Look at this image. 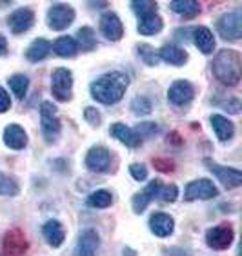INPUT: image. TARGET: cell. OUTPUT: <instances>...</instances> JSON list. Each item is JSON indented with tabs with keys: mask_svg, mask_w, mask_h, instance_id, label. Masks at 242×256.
Returning a JSON list of instances; mask_svg holds the SVG:
<instances>
[{
	"mask_svg": "<svg viewBox=\"0 0 242 256\" xmlns=\"http://www.w3.org/2000/svg\"><path fill=\"white\" fill-rule=\"evenodd\" d=\"M53 51L62 58H73L77 51H79V46H77V40L73 36H60V38L55 40V44L51 46Z\"/></svg>",
	"mask_w": 242,
	"mask_h": 256,
	"instance_id": "obj_25",
	"label": "cell"
},
{
	"mask_svg": "<svg viewBox=\"0 0 242 256\" xmlns=\"http://www.w3.org/2000/svg\"><path fill=\"white\" fill-rule=\"evenodd\" d=\"M217 194L218 189L207 178H198L195 182H189L186 191H184V198L188 202H193V200H209V198H215Z\"/></svg>",
	"mask_w": 242,
	"mask_h": 256,
	"instance_id": "obj_7",
	"label": "cell"
},
{
	"mask_svg": "<svg viewBox=\"0 0 242 256\" xmlns=\"http://www.w3.org/2000/svg\"><path fill=\"white\" fill-rule=\"evenodd\" d=\"M235 232H233L231 226H217L211 227L206 232V244L207 247H211L215 251H224L233 244Z\"/></svg>",
	"mask_w": 242,
	"mask_h": 256,
	"instance_id": "obj_8",
	"label": "cell"
},
{
	"mask_svg": "<svg viewBox=\"0 0 242 256\" xmlns=\"http://www.w3.org/2000/svg\"><path fill=\"white\" fill-rule=\"evenodd\" d=\"M75 20V10L68 4H53L48 10V26L53 31H64Z\"/></svg>",
	"mask_w": 242,
	"mask_h": 256,
	"instance_id": "obj_6",
	"label": "cell"
},
{
	"mask_svg": "<svg viewBox=\"0 0 242 256\" xmlns=\"http://www.w3.org/2000/svg\"><path fill=\"white\" fill-rule=\"evenodd\" d=\"M169 10L177 15L189 18V16H195L200 13V4L195 0H173V2H169Z\"/></svg>",
	"mask_w": 242,
	"mask_h": 256,
	"instance_id": "obj_26",
	"label": "cell"
},
{
	"mask_svg": "<svg viewBox=\"0 0 242 256\" xmlns=\"http://www.w3.org/2000/svg\"><path fill=\"white\" fill-rule=\"evenodd\" d=\"M153 164L157 166L160 171H173V164L171 162H164V160H153Z\"/></svg>",
	"mask_w": 242,
	"mask_h": 256,
	"instance_id": "obj_41",
	"label": "cell"
},
{
	"mask_svg": "<svg viewBox=\"0 0 242 256\" xmlns=\"http://www.w3.org/2000/svg\"><path fill=\"white\" fill-rule=\"evenodd\" d=\"M86 204H88V207H93V209H106L113 204V194L106 189H99V191L91 192L86 198Z\"/></svg>",
	"mask_w": 242,
	"mask_h": 256,
	"instance_id": "obj_28",
	"label": "cell"
},
{
	"mask_svg": "<svg viewBox=\"0 0 242 256\" xmlns=\"http://www.w3.org/2000/svg\"><path fill=\"white\" fill-rule=\"evenodd\" d=\"M224 109H227L229 113H233V114H237V113H240V100L237 98V96H231V98H227L226 102H222L220 104Z\"/></svg>",
	"mask_w": 242,
	"mask_h": 256,
	"instance_id": "obj_39",
	"label": "cell"
},
{
	"mask_svg": "<svg viewBox=\"0 0 242 256\" xmlns=\"http://www.w3.org/2000/svg\"><path fill=\"white\" fill-rule=\"evenodd\" d=\"M209 122H211L213 131H215V134H217V138L220 142H227V140L233 138V134H235V126H233V122H229L226 116H222V114H211Z\"/></svg>",
	"mask_w": 242,
	"mask_h": 256,
	"instance_id": "obj_21",
	"label": "cell"
},
{
	"mask_svg": "<svg viewBox=\"0 0 242 256\" xmlns=\"http://www.w3.org/2000/svg\"><path fill=\"white\" fill-rule=\"evenodd\" d=\"M84 116H86V120L91 124V126H99V124L102 122V116H100V113L95 108H86L84 109Z\"/></svg>",
	"mask_w": 242,
	"mask_h": 256,
	"instance_id": "obj_38",
	"label": "cell"
},
{
	"mask_svg": "<svg viewBox=\"0 0 242 256\" xmlns=\"http://www.w3.org/2000/svg\"><path fill=\"white\" fill-rule=\"evenodd\" d=\"M177 196H178V189H177V186H173V184L162 186L157 192V198L158 200H162V202H175Z\"/></svg>",
	"mask_w": 242,
	"mask_h": 256,
	"instance_id": "obj_35",
	"label": "cell"
},
{
	"mask_svg": "<svg viewBox=\"0 0 242 256\" xmlns=\"http://www.w3.org/2000/svg\"><path fill=\"white\" fill-rule=\"evenodd\" d=\"M128 88V74L120 73V71H111V73H106L95 80L91 88H89V91H91V96L97 102L104 104V106H113V104L122 100Z\"/></svg>",
	"mask_w": 242,
	"mask_h": 256,
	"instance_id": "obj_1",
	"label": "cell"
},
{
	"mask_svg": "<svg viewBox=\"0 0 242 256\" xmlns=\"http://www.w3.org/2000/svg\"><path fill=\"white\" fill-rule=\"evenodd\" d=\"M11 108V98L4 88H0V113H6Z\"/></svg>",
	"mask_w": 242,
	"mask_h": 256,
	"instance_id": "obj_40",
	"label": "cell"
},
{
	"mask_svg": "<svg viewBox=\"0 0 242 256\" xmlns=\"http://www.w3.org/2000/svg\"><path fill=\"white\" fill-rule=\"evenodd\" d=\"M42 234H44V238L51 247H60L62 242L66 240L64 227H62V224L59 220H48L44 224V227H42Z\"/></svg>",
	"mask_w": 242,
	"mask_h": 256,
	"instance_id": "obj_23",
	"label": "cell"
},
{
	"mask_svg": "<svg viewBox=\"0 0 242 256\" xmlns=\"http://www.w3.org/2000/svg\"><path fill=\"white\" fill-rule=\"evenodd\" d=\"M160 188H162V182H160V180H153V182H149L148 186H146V189H144L142 192H137V194L133 196V200H131L133 211L142 212L144 209L149 206V202L157 198V192Z\"/></svg>",
	"mask_w": 242,
	"mask_h": 256,
	"instance_id": "obj_15",
	"label": "cell"
},
{
	"mask_svg": "<svg viewBox=\"0 0 242 256\" xmlns=\"http://www.w3.org/2000/svg\"><path fill=\"white\" fill-rule=\"evenodd\" d=\"M193 44L197 46L200 53L204 54H211L213 50H215V38H213V33L204 26H198L193 30Z\"/></svg>",
	"mask_w": 242,
	"mask_h": 256,
	"instance_id": "obj_20",
	"label": "cell"
},
{
	"mask_svg": "<svg viewBox=\"0 0 242 256\" xmlns=\"http://www.w3.org/2000/svg\"><path fill=\"white\" fill-rule=\"evenodd\" d=\"M51 51V44L46 38H37L30 44V48L26 50V58L30 62H40L44 60Z\"/></svg>",
	"mask_w": 242,
	"mask_h": 256,
	"instance_id": "obj_24",
	"label": "cell"
},
{
	"mask_svg": "<svg viewBox=\"0 0 242 256\" xmlns=\"http://www.w3.org/2000/svg\"><path fill=\"white\" fill-rule=\"evenodd\" d=\"M204 164H206L207 168H209V171H211L213 174L226 186V188L233 189V188H238V186L242 184V172L238 171V169L218 166L217 162H213V160H209V158H206Z\"/></svg>",
	"mask_w": 242,
	"mask_h": 256,
	"instance_id": "obj_9",
	"label": "cell"
},
{
	"mask_svg": "<svg viewBox=\"0 0 242 256\" xmlns=\"http://www.w3.org/2000/svg\"><path fill=\"white\" fill-rule=\"evenodd\" d=\"M8 53V40H6L4 34H0V54Z\"/></svg>",
	"mask_w": 242,
	"mask_h": 256,
	"instance_id": "obj_42",
	"label": "cell"
},
{
	"mask_svg": "<svg viewBox=\"0 0 242 256\" xmlns=\"http://www.w3.org/2000/svg\"><path fill=\"white\" fill-rule=\"evenodd\" d=\"M211 71L218 82L224 86H237L240 82L242 64H240V54L235 50H222L218 51L213 58Z\"/></svg>",
	"mask_w": 242,
	"mask_h": 256,
	"instance_id": "obj_2",
	"label": "cell"
},
{
	"mask_svg": "<svg viewBox=\"0 0 242 256\" xmlns=\"http://www.w3.org/2000/svg\"><path fill=\"white\" fill-rule=\"evenodd\" d=\"M40 120L46 142H55L60 134V120L57 118V108L51 102L40 104Z\"/></svg>",
	"mask_w": 242,
	"mask_h": 256,
	"instance_id": "obj_5",
	"label": "cell"
},
{
	"mask_svg": "<svg viewBox=\"0 0 242 256\" xmlns=\"http://www.w3.org/2000/svg\"><path fill=\"white\" fill-rule=\"evenodd\" d=\"M217 31L224 40H238L242 36V13L233 10L217 20Z\"/></svg>",
	"mask_w": 242,
	"mask_h": 256,
	"instance_id": "obj_3",
	"label": "cell"
},
{
	"mask_svg": "<svg viewBox=\"0 0 242 256\" xmlns=\"http://www.w3.org/2000/svg\"><path fill=\"white\" fill-rule=\"evenodd\" d=\"M10 88L11 91L15 93L17 98H24L26 93H28V88H30V80H28V76L26 74H13L10 78Z\"/></svg>",
	"mask_w": 242,
	"mask_h": 256,
	"instance_id": "obj_30",
	"label": "cell"
},
{
	"mask_svg": "<svg viewBox=\"0 0 242 256\" xmlns=\"http://www.w3.org/2000/svg\"><path fill=\"white\" fill-rule=\"evenodd\" d=\"M4 144L11 149H24L28 146V134L19 124H10L4 129Z\"/></svg>",
	"mask_w": 242,
	"mask_h": 256,
	"instance_id": "obj_19",
	"label": "cell"
},
{
	"mask_svg": "<svg viewBox=\"0 0 242 256\" xmlns=\"http://www.w3.org/2000/svg\"><path fill=\"white\" fill-rule=\"evenodd\" d=\"M131 111L135 114H149L151 113V102L146 96H135L131 102Z\"/></svg>",
	"mask_w": 242,
	"mask_h": 256,
	"instance_id": "obj_34",
	"label": "cell"
},
{
	"mask_svg": "<svg viewBox=\"0 0 242 256\" xmlns=\"http://www.w3.org/2000/svg\"><path fill=\"white\" fill-rule=\"evenodd\" d=\"M86 166L95 172H104L111 168V153L104 146H95L86 154Z\"/></svg>",
	"mask_w": 242,
	"mask_h": 256,
	"instance_id": "obj_11",
	"label": "cell"
},
{
	"mask_svg": "<svg viewBox=\"0 0 242 256\" xmlns=\"http://www.w3.org/2000/svg\"><path fill=\"white\" fill-rule=\"evenodd\" d=\"M28 240L20 229H11L4 236V256H26Z\"/></svg>",
	"mask_w": 242,
	"mask_h": 256,
	"instance_id": "obj_12",
	"label": "cell"
},
{
	"mask_svg": "<svg viewBox=\"0 0 242 256\" xmlns=\"http://www.w3.org/2000/svg\"><path fill=\"white\" fill-rule=\"evenodd\" d=\"M99 234L93 229H88L80 234L77 249H75V256H95L97 249H99Z\"/></svg>",
	"mask_w": 242,
	"mask_h": 256,
	"instance_id": "obj_18",
	"label": "cell"
},
{
	"mask_svg": "<svg viewBox=\"0 0 242 256\" xmlns=\"http://www.w3.org/2000/svg\"><path fill=\"white\" fill-rule=\"evenodd\" d=\"M149 229H151V232H153L155 236L166 238L175 229V222H173V218L169 214H166V212H153L151 218H149Z\"/></svg>",
	"mask_w": 242,
	"mask_h": 256,
	"instance_id": "obj_16",
	"label": "cell"
},
{
	"mask_svg": "<svg viewBox=\"0 0 242 256\" xmlns=\"http://www.w3.org/2000/svg\"><path fill=\"white\" fill-rule=\"evenodd\" d=\"M109 133H111V136L120 140L124 146H128V148H138V146L142 144V138L135 133V129L128 128L126 124H120V122L113 124V126L109 128Z\"/></svg>",
	"mask_w": 242,
	"mask_h": 256,
	"instance_id": "obj_17",
	"label": "cell"
},
{
	"mask_svg": "<svg viewBox=\"0 0 242 256\" xmlns=\"http://www.w3.org/2000/svg\"><path fill=\"white\" fill-rule=\"evenodd\" d=\"M124 256H137V252H135L133 249H129V247H126V249H124Z\"/></svg>",
	"mask_w": 242,
	"mask_h": 256,
	"instance_id": "obj_43",
	"label": "cell"
},
{
	"mask_svg": "<svg viewBox=\"0 0 242 256\" xmlns=\"http://www.w3.org/2000/svg\"><path fill=\"white\" fill-rule=\"evenodd\" d=\"M158 58L171 66H184L188 62V53L175 44H166L158 51Z\"/></svg>",
	"mask_w": 242,
	"mask_h": 256,
	"instance_id": "obj_22",
	"label": "cell"
},
{
	"mask_svg": "<svg viewBox=\"0 0 242 256\" xmlns=\"http://www.w3.org/2000/svg\"><path fill=\"white\" fill-rule=\"evenodd\" d=\"M77 46H79L82 51H93L97 48V36H95V31L91 28H80L79 33H77Z\"/></svg>",
	"mask_w": 242,
	"mask_h": 256,
	"instance_id": "obj_29",
	"label": "cell"
},
{
	"mask_svg": "<svg viewBox=\"0 0 242 256\" xmlns=\"http://www.w3.org/2000/svg\"><path fill=\"white\" fill-rule=\"evenodd\" d=\"M131 10L138 18H144V16L157 13V2H153V0H133Z\"/></svg>",
	"mask_w": 242,
	"mask_h": 256,
	"instance_id": "obj_31",
	"label": "cell"
},
{
	"mask_svg": "<svg viewBox=\"0 0 242 256\" xmlns=\"http://www.w3.org/2000/svg\"><path fill=\"white\" fill-rule=\"evenodd\" d=\"M135 133H137L140 138H144V136H153V134L158 133V126H157V124H153V122L138 124L137 129H135Z\"/></svg>",
	"mask_w": 242,
	"mask_h": 256,
	"instance_id": "obj_36",
	"label": "cell"
},
{
	"mask_svg": "<svg viewBox=\"0 0 242 256\" xmlns=\"http://www.w3.org/2000/svg\"><path fill=\"white\" fill-rule=\"evenodd\" d=\"M35 24V13L31 8H20L15 10L8 16V26H10L11 33L22 34L26 31H30Z\"/></svg>",
	"mask_w": 242,
	"mask_h": 256,
	"instance_id": "obj_10",
	"label": "cell"
},
{
	"mask_svg": "<svg viewBox=\"0 0 242 256\" xmlns=\"http://www.w3.org/2000/svg\"><path fill=\"white\" fill-rule=\"evenodd\" d=\"M129 172H131V176L137 180V182H144L146 178H148V169L144 164H131L129 166Z\"/></svg>",
	"mask_w": 242,
	"mask_h": 256,
	"instance_id": "obj_37",
	"label": "cell"
},
{
	"mask_svg": "<svg viewBox=\"0 0 242 256\" xmlns=\"http://www.w3.org/2000/svg\"><path fill=\"white\" fill-rule=\"evenodd\" d=\"M100 31H102V34L108 40L117 42V40L122 38L124 26L119 16L115 15V13H111V11H108V13H104L102 18H100Z\"/></svg>",
	"mask_w": 242,
	"mask_h": 256,
	"instance_id": "obj_14",
	"label": "cell"
},
{
	"mask_svg": "<svg viewBox=\"0 0 242 256\" xmlns=\"http://www.w3.org/2000/svg\"><path fill=\"white\" fill-rule=\"evenodd\" d=\"M73 91V74L66 68L55 69L51 74V93L59 102H68Z\"/></svg>",
	"mask_w": 242,
	"mask_h": 256,
	"instance_id": "obj_4",
	"label": "cell"
},
{
	"mask_svg": "<svg viewBox=\"0 0 242 256\" xmlns=\"http://www.w3.org/2000/svg\"><path fill=\"white\" fill-rule=\"evenodd\" d=\"M19 184L15 178L8 176L4 172H0V194L2 196H17L19 194Z\"/></svg>",
	"mask_w": 242,
	"mask_h": 256,
	"instance_id": "obj_32",
	"label": "cell"
},
{
	"mask_svg": "<svg viewBox=\"0 0 242 256\" xmlns=\"http://www.w3.org/2000/svg\"><path fill=\"white\" fill-rule=\"evenodd\" d=\"M137 51H138V54H140V58H142L148 66H157L158 62H160V58H158V51H155L151 46H148V44L138 46Z\"/></svg>",
	"mask_w": 242,
	"mask_h": 256,
	"instance_id": "obj_33",
	"label": "cell"
},
{
	"mask_svg": "<svg viewBox=\"0 0 242 256\" xmlns=\"http://www.w3.org/2000/svg\"><path fill=\"white\" fill-rule=\"evenodd\" d=\"M195 96V88L189 84L188 80H177L175 84L169 88L168 98L175 106H186L189 104Z\"/></svg>",
	"mask_w": 242,
	"mask_h": 256,
	"instance_id": "obj_13",
	"label": "cell"
},
{
	"mask_svg": "<svg viewBox=\"0 0 242 256\" xmlns=\"http://www.w3.org/2000/svg\"><path fill=\"white\" fill-rule=\"evenodd\" d=\"M162 26H164L162 18H160L157 13H153V15H148V16H144V18L138 20L137 30L140 34H155L162 30Z\"/></svg>",
	"mask_w": 242,
	"mask_h": 256,
	"instance_id": "obj_27",
	"label": "cell"
}]
</instances>
